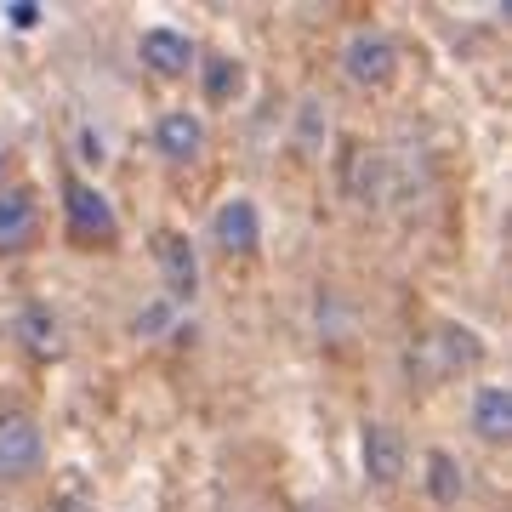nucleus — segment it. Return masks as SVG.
Instances as JSON below:
<instances>
[{
  "label": "nucleus",
  "mask_w": 512,
  "mask_h": 512,
  "mask_svg": "<svg viewBox=\"0 0 512 512\" xmlns=\"http://www.w3.org/2000/svg\"><path fill=\"white\" fill-rule=\"evenodd\" d=\"M63 228H69L74 245L86 251H109L120 245V217L103 188H92L86 177H63Z\"/></svg>",
  "instance_id": "1"
},
{
  "label": "nucleus",
  "mask_w": 512,
  "mask_h": 512,
  "mask_svg": "<svg viewBox=\"0 0 512 512\" xmlns=\"http://www.w3.org/2000/svg\"><path fill=\"white\" fill-rule=\"evenodd\" d=\"M399 74V40L387 29H353L348 46H342V80L359 86V92H382Z\"/></svg>",
  "instance_id": "2"
},
{
  "label": "nucleus",
  "mask_w": 512,
  "mask_h": 512,
  "mask_svg": "<svg viewBox=\"0 0 512 512\" xmlns=\"http://www.w3.org/2000/svg\"><path fill=\"white\" fill-rule=\"evenodd\" d=\"M46 461V433L29 410H0V484H23Z\"/></svg>",
  "instance_id": "3"
},
{
  "label": "nucleus",
  "mask_w": 512,
  "mask_h": 512,
  "mask_svg": "<svg viewBox=\"0 0 512 512\" xmlns=\"http://www.w3.org/2000/svg\"><path fill=\"white\" fill-rule=\"evenodd\" d=\"M154 268L165 279V302L171 308H183L200 296V251H194V239L177 234V228H160L154 234Z\"/></svg>",
  "instance_id": "4"
},
{
  "label": "nucleus",
  "mask_w": 512,
  "mask_h": 512,
  "mask_svg": "<svg viewBox=\"0 0 512 512\" xmlns=\"http://www.w3.org/2000/svg\"><path fill=\"white\" fill-rule=\"evenodd\" d=\"M359 461H365V478H370V484L393 490V484L404 478L410 444H404L399 427H387V421H365V427H359Z\"/></svg>",
  "instance_id": "5"
},
{
  "label": "nucleus",
  "mask_w": 512,
  "mask_h": 512,
  "mask_svg": "<svg viewBox=\"0 0 512 512\" xmlns=\"http://www.w3.org/2000/svg\"><path fill=\"white\" fill-rule=\"evenodd\" d=\"M137 57H143V69H154L160 80H188L194 63H200V46H194L183 29H171V23H154V29H143V40H137Z\"/></svg>",
  "instance_id": "6"
},
{
  "label": "nucleus",
  "mask_w": 512,
  "mask_h": 512,
  "mask_svg": "<svg viewBox=\"0 0 512 512\" xmlns=\"http://www.w3.org/2000/svg\"><path fill=\"white\" fill-rule=\"evenodd\" d=\"M154 154L165 165H194L205 154V120L194 109H165L154 120Z\"/></svg>",
  "instance_id": "7"
},
{
  "label": "nucleus",
  "mask_w": 512,
  "mask_h": 512,
  "mask_svg": "<svg viewBox=\"0 0 512 512\" xmlns=\"http://www.w3.org/2000/svg\"><path fill=\"white\" fill-rule=\"evenodd\" d=\"M211 239H217V251H228V256H251L256 245H262V211H256V200H245V194L222 200L217 217H211Z\"/></svg>",
  "instance_id": "8"
},
{
  "label": "nucleus",
  "mask_w": 512,
  "mask_h": 512,
  "mask_svg": "<svg viewBox=\"0 0 512 512\" xmlns=\"http://www.w3.org/2000/svg\"><path fill=\"white\" fill-rule=\"evenodd\" d=\"M40 239L35 188H6L0 194V256H23Z\"/></svg>",
  "instance_id": "9"
},
{
  "label": "nucleus",
  "mask_w": 512,
  "mask_h": 512,
  "mask_svg": "<svg viewBox=\"0 0 512 512\" xmlns=\"http://www.w3.org/2000/svg\"><path fill=\"white\" fill-rule=\"evenodd\" d=\"M12 336H18L23 353H35V359H57V353H63V319H57L52 302H40V296H29V302L12 313Z\"/></svg>",
  "instance_id": "10"
},
{
  "label": "nucleus",
  "mask_w": 512,
  "mask_h": 512,
  "mask_svg": "<svg viewBox=\"0 0 512 512\" xmlns=\"http://www.w3.org/2000/svg\"><path fill=\"white\" fill-rule=\"evenodd\" d=\"M473 433L484 444H507L512 439V393L507 387H495V382L473 387Z\"/></svg>",
  "instance_id": "11"
},
{
  "label": "nucleus",
  "mask_w": 512,
  "mask_h": 512,
  "mask_svg": "<svg viewBox=\"0 0 512 512\" xmlns=\"http://www.w3.org/2000/svg\"><path fill=\"white\" fill-rule=\"evenodd\" d=\"M200 97L211 103V109H228L239 92H245V69H239V57H228V52H211V57H200Z\"/></svg>",
  "instance_id": "12"
},
{
  "label": "nucleus",
  "mask_w": 512,
  "mask_h": 512,
  "mask_svg": "<svg viewBox=\"0 0 512 512\" xmlns=\"http://www.w3.org/2000/svg\"><path fill=\"white\" fill-rule=\"evenodd\" d=\"M461 490H467V473H461V461L450 450H427V495L439 501V507H456Z\"/></svg>",
  "instance_id": "13"
},
{
  "label": "nucleus",
  "mask_w": 512,
  "mask_h": 512,
  "mask_svg": "<svg viewBox=\"0 0 512 512\" xmlns=\"http://www.w3.org/2000/svg\"><path fill=\"white\" fill-rule=\"evenodd\" d=\"M439 353H444V370H473L484 359L478 336L467 325H439Z\"/></svg>",
  "instance_id": "14"
},
{
  "label": "nucleus",
  "mask_w": 512,
  "mask_h": 512,
  "mask_svg": "<svg viewBox=\"0 0 512 512\" xmlns=\"http://www.w3.org/2000/svg\"><path fill=\"white\" fill-rule=\"evenodd\" d=\"M171 302H148V308H137L131 313V330H137V336H143V342H154V336H165V330H171Z\"/></svg>",
  "instance_id": "15"
},
{
  "label": "nucleus",
  "mask_w": 512,
  "mask_h": 512,
  "mask_svg": "<svg viewBox=\"0 0 512 512\" xmlns=\"http://www.w3.org/2000/svg\"><path fill=\"white\" fill-rule=\"evenodd\" d=\"M0 18L12 23L18 35H29V29H40V18H46V6H35V0H6V6H0Z\"/></svg>",
  "instance_id": "16"
},
{
  "label": "nucleus",
  "mask_w": 512,
  "mask_h": 512,
  "mask_svg": "<svg viewBox=\"0 0 512 512\" xmlns=\"http://www.w3.org/2000/svg\"><path fill=\"white\" fill-rule=\"evenodd\" d=\"M80 154H86V160H103V137H97V131H80Z\"/></svg>",
  "instance_id": "17"
},
{
  "label": "nucleus",
  "mask_w": 512,
  "mask_h": 512,
  "mask_svg": "<svg viewBox=\"0 0 512 512\" xmlns=\"http://www.w3.org/2000/svg\"><path fill=\"white\" fill-rule=\"evenodd\" d=\"M0 177H6V148H0Z\"/></svg>",
  "instance_id": "18"
}]
</instances>
